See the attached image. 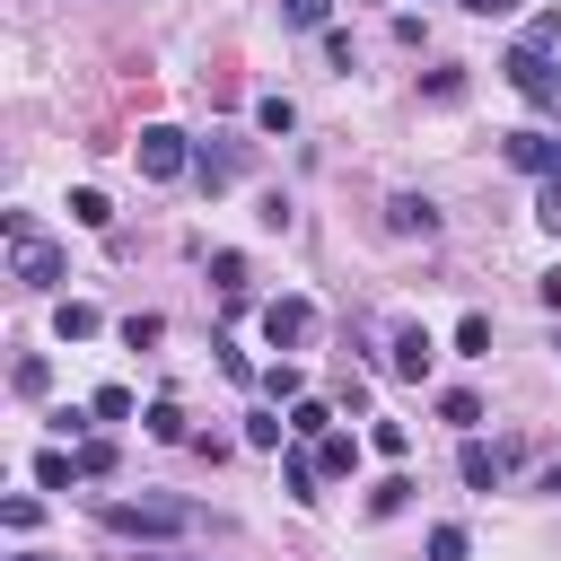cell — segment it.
<instances>
[{"label": "cell", "instance_id": "obj_7", "mask_svg": "<svg viewBox=\"0 0 561 561\" xmlns=\"http://www.w3.org/2000/svg\"><path fill=\"white\" fill-rule=\"evenodd\" d=\"M430 359H438V342H430L421 324H394V342H386V368H394V377H430Z\"/></svg>", "mask_w": 561, "mask_h": 561}, {"label": "cell", "instance_id": "obj_12", "mask_svg": "<svg viewBox=\"0 0 561 561\" xmlns=\"http://www.w3.org/2000/svg\"><path fill=\"white\" fill-rule=\"evenodd\" d=\"M237 167H245V149H237V140H219V149L202 140V149H193V175H202V184H228Z\"/></svg>", "mask_w": 561, "mask_h": 561}, {"label": "cell", "instance_id": "obj_20", "mask_svg": "<svg viewBox=\"0 0 561 561\" xmlns=\"http://www.w3.org/2000/svg\"><path fill=\"white\" fill-rule=\"evenodd\" d=\"M210 280H219V298H245V254L219 245V254H210Z\"/></svg>", "mask_w": 561, "mask_h": 561}, {"label": "cell", "instance_id": "obj_30", "mask_svg": "<svg viewBox=\"0 0 561 561\" xmlns=\"http://www.w3.org/2000/svg\"><path fill=\"white\" fill-rule=\"evenodd\" d=\"M421 88H430V105H456V96H465V70H430Z\"/></svg>", "mask_w": 561, "mask_h": 561}, {"label": "cell", "instance_id": "obj_26", "mask_svg": "<svg viewBox=\"0 0 561 561\" xmlns=\"http://www.w3.org/2000/svg\"><path fill=\"white\" fill-rule=\"evenodd\" d=\"M254 123H263V131H289L298 105H289V96H254Z\"/></svg>", "mask_w": 561, "mask_h": 561}, {"label": "cell", "instance_id": "obj_27", "mask_svg": "<svg viewBox=\"0 0 561 561\" xmlns=\"http://www.w3.org/2000/svg\"><path fill=\"white\" fill-rule=\"evenodd\" d=\"M368 447H377V456H412V430H403V421H377Z\"/></svg>", "mask_w": 561, "mask_h": 561}, {"label": "cell", "instance_id": "obj_19", "mask_svg": "<svg viewBox=\"0 0 561 561\" xmlns=\"http://www.w3.org/2000/svg\"><path fill=\"white\" fill-rule=\"evenodd\" d=\"M517 44H535V53H561V9H535V18H526V35H517Z\"/></svg>", "mask_w": 561, "mask_h": 561}, {"label": "cell", "instance_id": "obj_18", "mask_svg": "<svg viewBox=\"0 0 561 561\" xmlns=\"http://www.w3.org/2000/svg\"><path fill=\"white\" fill-rule=\"evenodd\" d=\"M35 482H44V491H70V482H79V456L44 447V456H35Z\"/></svg>", "mask_w": 561, "mask_h": 561}, {"label": "cell", "instance_id": "obj_10", "mask_svg": "<svg viewBox=\"0 0 561 561\" xmlns=\"http://www.w3.org/2000/svg\"><path fill=\"white\" fill-rule=\"evenodd\" d=\"M316 482H324V465H316V456H298V447H289V456H280V491H289V500H298V508H316V500H324V491H316Z\"/></svg>", "mask_w": 561, "mask_h": 561}, {"label": "cell", "instance_id": "obj_1", "mask_svg": "<svg viewBox=\"0 0 561 561\" xmlns=\"http://www.w3.org/2000/svg\"><path fill=\"white\" fill-rule=\"evenodd\" d=\"M0 237H9V280L35 289V298H53V289H61V245H53L26 210H0Z\"/></svg>", "mask_w": 561, "mask_h": 561}, {"label": "cell", "instance_id": "obj_35", "mask_svg": "<svg viewBox=\"0 0 561 561\" xmlns=\"http://www.w3.org/2000/svg\"><path fill=\"white\" fill-rule=\"evenodd\" d=\"M280 430H289V421H272V412H254V421H245V447H280Z\"/></svg>", "mask_w": 561, "mask_h": 561}, {"label": "cell", "instance_id": "obj_24", "mask_svg": "<svg viewBox=\"0 0 561 561\" xmlns=\"http://www.w3.org/2000/svg\"><path fill=\"white\" fill-rule=\"evenodd\" d=\"M88 412H96V421H131V386H96Z\"/></svg>", "mask_w": 561, "mask_h": 561}, {"label": "cell", "instance_id": "obj_29", "mask_svg": "<svg viewBox=\"0 0 561 561\" xmlns=\"http://www.w3.org/2000/svg\"><path fill=\"white\" fill-rule=\"evenodd\" d=\"M333 0H280V26H324Z\"/></svg>", "mask_w": 561, "mask_h": 561}, {"label": "cell", "instance_id": "obj_40", "mask_svg": "<svg viewBox=\"0 0 561 561\" xmlns=\"http://www.w3.org/2000/svg\"><path fill=\"white\" fill-rule=\"evenodd\" d=\"M18 561H44V552H18Z\"/></svg>", "mask_w": 561, "mask_h": 561}, {"label": "cell", "instance_id": "obj_41", "mask_svg": "<svg viewBox=\"0 0 561 561\" xmlns=\"http://www.w3.org/2000/svg\"><path fill=\"white\" fill-rule=\"evenodd\" d=\"M552 351H561V342H552Z\"/></svg>", "mask_w": 561, "mask_h": 561}, {"label": "cell", "instance_id": "obj_13", "mask_svg": "<svg viewBox=\"0 0 561 561\" xmlns=\"http://www.w3.org/2000/svg\"><path fill=\"white\" fill-rule=\"evenodd\" d=\"M324 430H333V403L324 394H298L289 403V438H324Z\"/></svg>", "mask_w": 561, "mask_h": 561}, {"label": "cell", "instance_id": "obj_21", "mask_svg": "<svg viewBox=\"0 0 561 561\" xmlns=\"http://www.w3.org/2000/svg\"><path fill=\"white\" fill-rule=\"evenodd\" d=\"M403 500H412V482H403V473H386V482L368 491V517H403Z\"/></svg>", "mask_w": 561, "mask_h": 561}, {"label": "cell", "instance_id": "obj_6", "mask_svg": "<svg viewBox=\"0 0 561 561\" xmlns=\"http://www.w3.org/2000/svg\"><path fill=\"white\" fill-rule=\"evenodd\" d=\"M500 149H508V167H517V175H535V184H543V175H561V140H552V131H508Z\"/></svg>", "mask_w": 561, "mask_h": 561}, {"label": "cell", "instance_id": "obj_4", "mask_svg": "<svg viewBox=\"0 0 561 561\" xmlns=\"http://www.w3.org/2000/svg\"><path fill=\"white\" fill-rule=\"evenodd\" d=\"M184 167H193V140H184L175 123H149V131H140V175L167 184V175H184Z\"/></svg>", "mask_w": 561, "mask_h": 561}, {"label": "cell", "instance_id": "obj_8", "mask_svg": "<svg viewBox=\"0 0 561 561\" xmlns=\"http://www.w3.org/2000/svg\"><path fill=\"white\" fill-rule=\"evenodd\" d=\"M456 473H465V491H500V473H508V447H482V438H465V447H456Z\"/></svg>", "mask_w": 561, "mask_h": 561}, {"label": "cell", "instance_id": "obj_9", "mask_svg": "<svg viewBox=\"0 0 561 561\" xmlns=\"http://www.w3.org/2000/svg\"><path fill=\"white\" fill-rule=\"evenodd\" d=\"M386 228H394V237H438V202L394 193V202H386Z\"/></svg>", "mask_w": 561, "mask_h": 561}, {"label": "cell", "instance_id": "obj_28", "mask_svg": "<svg viewBox=\"0 0 561 561\" xmlns=\"http://www.w3.org/2000/svg\"><path fill=\"white\" fill-rule=\"evenodd\" d=\"M105 473H114V447L88 438V447H79V482H105Z\"/></svg>", "mask_w": 561, "mask_h": 561}, {"label": "cell", "instance_id": "obj_31", "mask_svg": "<svg viewBox=\"0 0 561 561\" xmlns=\"http://www.w3.org/2000/svg\"><path fill=\"white\" fill-rule=\"evenodd\" d=\"M140 421H149V438H184V412H175V403H149Z\"/></svg>", "mask_w": 561, "mask_h": 561}, {"label": "cell", "instance_id": "obj_14", "mask_svg": "<svg viewBox=\"0 0 561 561\" xmlns=\"http://www.w3.org/2000/svg\"><path fill=\"white\" fill-rule=\"evenodd\" d=\"M438 421L473 438V430H482V394H465V386H447V394H438Z\"/></svg>", "mask_w": 561, "mask_h": 561}, {"label": "cell", "instance_id": "obj_33", "mask_svg": "<svg viewBox=\"0 0 561 561\" xmlns=\"http://www.w3.org/2000/svg\"><path fill=\"white\" fill-rule=\"evenodd\" d=\"M535 219L561 237V175H543V193H535Z\"/></svg>", "mask_w": 561, "mask_h": 561}, {"label": "cell", "instance_id": "obj_37", "mask_svg": "<svg viewBox=\"0 0 561 561\" xmlns=\"http://www.w3.org/2000/svg\"><path fill=\"white\" fill-rule=\"evenodd\" d=\"M456 9H473V18H500V9H508V0H456Z\"/></svg>", "mask_w": 561, "mask_h": 561}, {"label": "cell", "instance_id": "obj_25", "mask_svg": "<svg viewBox=\"0 0 561 561\" xmlns=\"http://www.w3.org/2000/svg\"><path fill=\"white\" fill-rule=\"evenodd\" d=\"M465 552H473L465 526H430V561H465Z\"/></svg>", "mask_w": 561, "mask_h": 561}, {"label": "cell", "instance_id": "obj_5", "mask_svg": "<svg viewBox=\"0 0 561 561\" xmlns=\"http://www.w3.org/2000/svg\"><path fill=\"white\" fill-rule=\"evenodd\" d=\"M263 342H272V351H307V342H316V307H307V298H272V307H263Z\"/></svg>", "mask_w": 561, "mask_h": 561}, {"label": "cell", "instance_id": "obj_15", "mask_svg": "<svg viewBox=\"0 0 561 561\" xmlns=\"http://www.w3.org/2000/svg\"><path fill=\"white\" fill-rule=\"evenodd\" d=\"M316 465H324V473H359V438H351V430H324V438H316Z\"/></svg>", "mask_w": 561, "mask_h": 561}, {"label": "cell", "instance_id": "obj_16", "mask_svg": "<svg viewBox=\"0 0 561 561\" xmlns=\"http://www.w3.org/2000/svg\"><path fill=\"white\" fill-rule=\"evenodd\" d=\"M263 394H272V403H298V394H307V368H298V359H272V368H263Z\"/></svg>", "mask_w": 561, "mask_h": 561}, {"label": "cell", "instance_id": "obj_32", "mask_svg": "<svg viewBox=\"0 0 561 561\" xmlns=\"http://www.w3.org/2000/svg\"><path fill=\"white\" fill-rule=\"evenodd\" d=\"M0 517H9V535H35V517H44V508L18 491V500H0Z\"/></svg>", "mask_w": 561, "mask_h": 561}, {"label": "cell", "instance_id": "obj_36", "mask_svg": "<svg viewBox=\"0 0 561 561\" xmlns=\"http://www.w3.org/2000/svg\"><path fill=\"white\" fill-rule=\"evenodd\" d=\"M535 298H543V307H552V316H561V263H552V272H543V280H535Z\"/></svg>", "mask_w": 561, "mask_h": 561}, {"label": "cell", "instance_id": "obj_39", "mask_svg": "<svg viewBox=\"0 0 561 561\" xmlns=\"http://www.w3.org/2000/svg\"><path fill=\"white\" fill-rule=\"evenodd\" d=\"M140 561H167V552H140Z\"/></svg>", "mask_w": 561, "mask_h": 561}, {"label": "cell", "instance_id": "obj_42", "mask_svg": "<svg viewBox=\"0 0 561 561\" xmlns=\"http://www.w3.org/2000/svg\"><path fill=\"white\" fill-rule=\"evenodd\" d=\"M508 9H517V0H508Z\"/></svg>", "mask_w": 561, "mask_h": 561}, {"label": "cell", "instance_id": "obj_3", "mask_svg": "<svg viewBox=\"0 0 561 561\" xmlns=\"http://www.w3.org/2000/svg\"><path fill=\"white\" fill-rule=\"evenodd\" d=\"M508 88L517 96H535V105H561V70H552V53H535V44H508Z\"/></svg>", "mask_w": 561, "mask_h": 561}, {"label": "cell", "instance_id": "obj_2", "mask_svg": "<svg viewBox=\"0 0 561 561\" xmlns=\"http://www.w3.org/2000/svg\"><path fill=\"white\" fill-rule=\"evenodd\" d=\"M184 526H193V508H184V500H105V535L167 543V535H184Z\"/></svg>", "mask_w": 561, "mask_h": 561}, {"label": "cell", "instance_id": "obj_38", "mask_svg": "<svg viewBox=\"0 0 561 561\" xmlns=\"http://www.w3.org/2000/svg\"><path fill=\"white\" fill-rule=\"evenodd\" d=\"M543 491H561V465H543Z\"/></svg>", "mask_w": 561, "mask_h": 561}, {"label": "cell", "instance_id": "obj_34", "mask_svg": "<svg viewBox=\"0 0 561 561\" xmlns=\"http://www.w3.org/2000/svg\"><path fill=\"white\" fill-rule=\"evenodd\" d=\"M158 333H167V324H158V316H123V342H131V351H149V342H158Z\"/></svg>", "mask_w": 561, "mask_h": 561}, {"label": "cell", "instance_id": "obj_23", "mask_svg": "<svg viewBox=\"0 0 561 561\" xmlns=\"http://www.w3.org/2000/svg\"><path fill=\"white\" fill-rule=\"evenodd\" d=\"M9 377H18V394H44V386H53V359H44V351H26Z\"/></svg>", "mask_w": 561, "mask_h": 561}, {"label": "cell", "instance_id": "obj_11", "mask_svg": "<svg viewBox=\"0 0 561 561\" xmlns=\"http://www.w3.org/2000/svg\"><path fill=\"white\" fill-rule=\"evenodd\" d=\"M53 333H61V342H96V333H105V316H96L88 298H61V307H53Z\"/></svg>", "mask_w": 561, "mask_h": 561}, {"label": "cell", "instance_id": "obj_17", "mask_svg": "<svg viewBox=\"0 0 561 561\" xmlns=\"http://www.w3.org/2000/svg\"><path fill=\"white\" fill-rule=\"evenodd\" d=\"M70 219H79V228H114V202H105L96 184H79V193H70Z\"/></svg>", "mask_w": 561, "mask_h": 561}, {"label": "cell", "instance_id": "obj_22", "mask_svg": "<svg viewBox=\"0 0 561 561\" xmlns=\"http://www.w3.org/2000/svg\"><path fill=\"white\" fill-rule=\"evenodd\" d=\"M456 351H465V359H491V316H465V324H456Z\"/></svg>", "mask_w": 561, "mask_h": 561}]
</instances>
